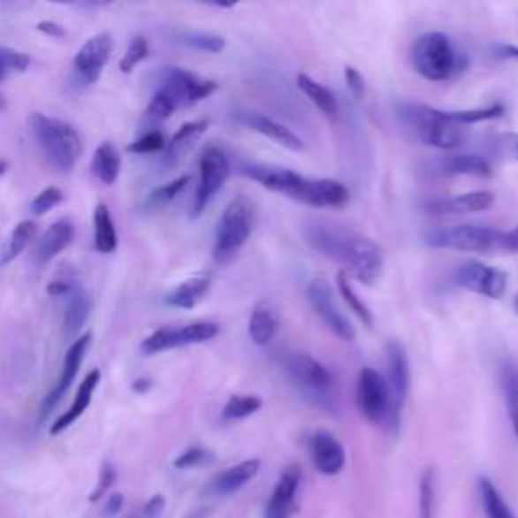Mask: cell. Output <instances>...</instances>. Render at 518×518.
Segmentation results:
<instances>
[{
	"label": "cell",
	"mask_w": 518,
	"mask_h": 518,
	"mask_svg": "<svg viewBox=\"0 0 518 518\" xmlns=\"http://www.w3.org/2000/svg\"><path fill=\"white\" fill-rule=\"evenodd\" d=\"M310 248L336 262H345L353 276L365 286L379 282L385 270V255L379 243L362 233L345 231L324 223H314L304 231Z\"/></svg>",
	"instance_id": "cell-1"
},
{
	"label": "cell",
	"mask_w": 518,
	"mask_h": 518,
	"mask_svg": "<svg viewBox=\"0 0 518 518\" xmlns=\"http://www.w3.org/2000/svg\"><path fill=\"white\" fill-rule=\"evenodd\" d=\"M240 172L268 191L284 194L296 202L318 209H336L347 205L351 199L348 188L332 179H310L292 168L276 164L243 163Z\"/></svg>",
	"instance_id": "cell-2"
},
{
	"label": "cell",
	"mask_w": 518,
	"mask_h": 518,
	"mask_svg": "<svg viewBox=\"0 0 518 518\" xmlns=\"http://www.w3.org/2000/svg\"><path fill=\"white\" fill-rule=\"evenodd\" d=\"M33 134L47 163L59 172H72L81 156V138L72 124L45 114H33Z\"/></svg>",
	"instance_id": "cell-3"
},
{
	"label": "cell",
	"mask_w": 518,
	"mask_h": 518,
	"mask_svg": "<svg viewBox=\"0 0 518 518\" xmlns=\"http://www.w3.org/2000/svg\"><path fill=\"white\" fill-rule=\"evenodd\" d=\"M255 205L249 197L240 194L223 211L215 231L213 259L217 263H227L233 259L254 233Z\"/></svg>",
	"instance_id": "cell-4"
},
{
	"label": "cell",
	"mask_w": 518,
	"mask_h": 518,
	"mask_svg": "<svg viewBox=\"0 0 518 518\" xmlns=\"http://www.w3.org/2000/svg\"><path fill=\"white\" fill-rule=\"evenodd\" d=\"M415 72L427 81H446L460 72L461 59L446 33L431 31L415 41L411 51Z\"/></svg>",
	"instance_id": "cell-5"
},
{
	"label": "cell",
	"mask_w": 518,
	"mask_h": 518,
	"mask_svg": "<svg viewBox=\"0 0 518 518\" xmlns=\"http://www.w3.org/2000/svg\"><path fill=\"white\" fill-rule=\"evenodd\" d=\"M401 116L417 138L433 149L453 150L466 142L464 126L446 120L442 110L423 106V103H403Z\"/></svg>",
	"instance_id": "cell-6"
},
{
	"label": "cell",
	"mask_w": 518,
	"mask_h": 518,
	"mask_svg": "<svg viewBox=\"0 0 518 518\" xmlns=\"http://www.w3.org/2000/svg\"><path fill=\"white\" fill-rule=\"evenodd\" d=\"M425 243L436 249L464 251V254H502L504 231L484 225L438 227L425 233Z\"/></svg>",
	"instance_id": "cell-7"
},
{
	"label": "cell",
	"mask_w": 518,
	"mask_h": 518,
	"mask_svg": "<svg viewBox=\"0 0 518 518\" xmlns=\"http://www.w3.org/2000/svg\"><path fill=\"white\" fill-rule=\"evenodd\" d=\"M356 408L367 422L375 425H399L391 403V391L385 377L373 367L361 369L356 379Z\"/></svg>",
	"instance_id": "cell-8"
},
{
	"label": "cell",
	"mask_w": 518,
	"mask_h": 518,
	"mask_svg": "<svg viewBox=\"0 0 518 518\" xmlns=\"http://www.w3.org/2000/svg\"><path fill=\"white\" fill-rule=\"evenodd\" d=\"M217 89H219V83L217 81L205 80V77L187 72V69L172 67L166 72L156 94L163 95L174 108V111H177L180 108H191L194 103L207 100Z\"/></svg>",
	"instance_id": "cell-9"
},
{
	"label": "cell",
	"mask_w": 518,
	"mask_h": 518,
	"mask_svg": "<svg viewBox=\"0 0 518 518\" xmlns=\"http://www.w3.org/2000/svg\"><path fill=\"white\" fill-rule=\"evenodd\" d=\"M306 298L310 302L312 310L318 314L320 320L324 322L328 331L339 336L340 340L345 342H354L356 340V328L345 312L336 306L332 284L328 282L326 278L316 276L308 282L306 288Z\"/></svg>",
	"instance_id": "cell-10"
},
{
	"label": "cell",
	"mask_w": 518,
	"mask_h": 518,
	"mask_svg": "<svg viewBox=\"0 0 518 518\" xmlns=\"http://www.w3.org/2000/svg\"><path fill=\"white\" fill-rule=\"evenodd\" d=\"M231 160L225 152L217 146H207L199 158V187L194 193L193 217H199L205 211L209 202L221 191L229 180Z\"/></svg>",
	"instance_id": "cell-11"
},
{
	"label": "cell",
	"mask_w": 518,
	"mask_h": 518,
	"mask_svg": "<svg viewBox=\"0 0 518 518\" xmlns=\"http://www.w3.org/2000/svg\"><path fill=\"white\" fill-rule=\"evenodd\" d=\"M284 369L290 379L302 387L306 393L312 395H328L334 389V375L332 370L322 365L312 354L293 351L288 353L284 359Z\"/></svg>",
	"instance_id": "cell-12"
},
{
	"label": "cell",
	"mask_w": 518,
	"mask_h": 518,
	"mask_svg": "<svg viewBox=\"0 0 518 518\" xmlns=\"http://www.w3.org/2000/svg\"><path fill=\"white\" fill-rule=\"evenodd\" d=\"M456 282L461 288L490 300H500L508 290V274L494 265L466 262L456 270Z\"/></svg>",
	"instance_id": "cell-13"
},
{
	"label": "cell",
	"mask_w": 518,
	"mask_h": 518,
	"mask_svg": "<svg viewBox=\"0 0 518 518\" xmlns=\"http://www.w3.org/2000/svg\"><path fill=\"white\" fill-rule=\"evenodd\" d=\"M385 354H387V377H385V381H387L389 385L391 403H393V413H395V419L399 422V417H401V409L405 401H408L409 387H411L409 359L403 345L397 340L387 342Z\"/></svg>",
	"instance_id": "cell-14"
},
{
	"label": "cell",
	"mask_w": 518,
	"mask_h": 518,
	"mask_svg": "<svg viewBox=\"0 0 518 518\" xmlns=\"http://www.w3.org/2000/svg\"><path fill=\"white\" fill-rule=\"evenodd\" d=\"M233 118L241 126H245V128H249L251 132H255V134L271 140V142H276L286 150H292V152L304 150V140L300 138L296 132L290 130L286 124L274 120V118L262 114V111L237 110Z\"/></svg>",
	"instance_id": "cell-15"
},
{
	"label": "cell",
	"mask_w": 518,
	"mask_h": 518,
	"mask_svg": "<svg viewBox=\"0 0 518 518\" xmlns=\"http://www.w3.org/2000/svg\"><path fill=\"white\" fill-rule=\"evenodd\" d=\"M89 345H92V332H86L72 342V347L67 348L65 359H63V369H61V377L55 387L49 391V395L45 397L43 408H41V419H45L49 413H51L55 408H57L59 401L72 387V383L75 381L77 373H80L83 356H86Z\"/></svg>",
	"instance_id": "cell-16"
},
{
	"label": "cell",
	"mask_w": 518,
	"mask_h": 518,
	"mask_svg": "<svg viewBox=\"0 0 518 518\" xmlns=\"http://www.w3.org/2000/svg\"><path fill=\"white\" fill-rule=\"evenodd\" d=\"M114 51V39L108 33H100L86 41L77 55L73 57V69L75 75L80 77L83 83H94L100 80V75L106 67V63L111 57Z\"/></svg>",
	"instance_id": "cell-17"
},
{
	"label": "cell",
	"mask_w": 518,
	"mask_h": 518,
	"mask_svg": "<svg viewBox=\"0 0 518 518\" xmlns=\"http://www.w3.org/2000/svg\"><path fill=\"white\" fill-rule=\"evenodd\" d=\"M302 480V472L298 466H288L279 474L274 490H271L270 502L265 507L263 518H293L298 513V488Z\"/></svg>",
	"instance_id": "cell-18"
},
{
	"label": "cell",
	"mask_w": 518,
	"mask_h": 518,
	"mask_svg": "<svg viewBox=\"0 0 518 518\" xmlns=\"http://www.w3.org/2000/svg\"><path fill=\"white\" fill-rule=\"evenodd\" d=\"M310 458L314 468L324 476H336L347 464V452L331 431H316L310 438Z\"/></svg>",
	"instance_id": "cell-19"
},
{
	"label": "cell",
	"mask_w": 518,
	"mask_h": 518,
	"mask_svg": "<svg viewBox=\"0 0 518 518\" xmlns=\"http://www.w3.org/2000/svg\"><path fill=\"white\" fill-rule=\"evenodd\" d=\"M494 205V193L490 191H472L464 194H453L447 199L430 201L425 209L430 213H442V215H470L482 213Z\"/></svg>",
	"instance_id": "cell-20"
},
{
	"label": "cell",
	"mask_w": 518,
	"mask_h": 518,
	"mask_svg": "<svg viewBox=\"0 0 518 518\" xmlns=\"http://www.w3.org/2000/svg\"><path fill=\"white\" fill-rule=\"evenodd\" d=\"M75 240V225L72 219H59L49 227L34 248V259L37 263H49L55 255L65 251L72 241Z\"/></svg>",
	"instance_id": "cell-21"
},
{
	"label": "cell",
	"mask_w": 518,
	"mask_h": 518,
	"mask_svg": "<svg viewBox=\"0 0 518 518\" xmlns=\"http://www.w3.org/2000/svg\"><path fill=\"white\" fill-rule=\"evenodd\" d=\"M209 128V120H194L187 122L179 128L177 134L166 142V149L163 152V163L166 168L177 166L188 152L193 150V146L199 142V138L205 134Z\"/></svg>",
	"instance_id": "cell-22"
},
{
	"label": "cell",
	"mask_w": 518,
	"mask_h": 518,
	"mask_svg": "<svg viewBox=\"0 0 518 518\" xmlns=\"http://www.w3.org/2000/svg\"><path fill=\"white\" fill-rule=\"evenodd\" d=\"M259 468H262V461H259L257 458L243 460L241 464L231 466L221 474H217L211 480V484H209V490L219 496H229V494L240 492L245 484H249V482L259 474Z\"/></svg>",
	"instance_id": "cell-23"
},
{
	"label": "cell",
	"mask_w": 518,
	"mask_h": 518,
	"mask_svg": "<svg viewBox=\"0 0 518 518\" xmlns=\"http://www.w3.org/2000/svg\"><path fill=\"white\" fill-rule=\"evenodd\" d=\"M100 381H102V370L95 369V370H92V373L86 375V379L81 381L80 389H77V395L73 399L72 408H69L67 413H63V415L57 419V422L53 423V427H51L53 436H59L61 431H65L69 425H73L77 422V419H80L83 415V413L88 411L89 403H92V397H94V393H95V389H97V385H100Z\"/></svg>",
	"instance_id": "cell-24"
},
{
	"label": "cell",
	"mask_w": 518,
	"mask_h": 518,
	"mask_svg": "<svg viewBox=\"0 0 518 518\" xmlns=\"http://www.w3.org/2000/svg\"><path fill=\"white\" fill-rule=\"evenodd\" d=\"M279 328V314L270 302H259L251 312L248 334L254 345L268 347L276 339Z\"/></svg>",
	"instance_id": "cell-25"
},
{
	"label": "cell",
	"mask_w": 518,
	"mask_h": 518,
	"mask_svg": "<svg viewBox=\"0 0 518 518\" xmlns=\"http://www.w3.org/2000/svg\"><path fill=\"white\" fill-rule=\"evenodd\" d=\"M211 290V276L209 274H199L188 278L187 282L177 286L171 293H168L164 302L174 308H183V310H191V308L197 306L202 298L207 296V292Z\"/></svg>",
	"instance_id": "cell-26"
},
{
	"label": "cell",
	"mask_w": 518,
	"mask_h": 518,
	"mask_svg": "<svg viewBox=\"0 0 518 518\" xmlns=\"http://www.w3.org/2000/svg\"><path fill=\"white\" fill-rule=\"evenodd\" d=\"M296 83L300 92H302L308 100L316 106V110L322 116L328 118V120H336V118H339V100H336V95L331 92V89L322 86L320 81L312 80V77L306 73H300L296 77Z\"/></svg>",
	"instance_id": "cell-27"
},
{
	"label": "cell",
	"mask_w": 518,
	"mask_h": 518,
	"mask_svg": "<svg viewBox=\"0 0 518 518\" xmlns=\"http://www.w3.org/2000/svg\"><path fill=\"white\" fill-rule=\"evenodd\" d=\"M122 156L111 142H102L97 146L92 158V172L100 183L111 187L120 177Z\"/></svg>",
	"instance_id": "cell-28"
},
{
	"label": "cell",
	"mask_w": 518,
	"mask_h": 518,
	"mask_svg": "<svg viewBox=\"0 0 518 518\" xmlns=\"http://www.w3.org/2000/svg\"><path fill=\"white\" fill-rule=\"evenodd\" d=\"M94 248L97 254H114L118 248V231L106 202H97L94 211Z\"/></svg>",
	"instance_id": "cell-29"
},
{
	"label": "cell",
	"mask_w": 518,
	"mask_h": 518,
	"mask_svg": "<svg viewBox=\"0 0 518 518\" xmlns=\"http://www.w3.org/2000/svg\"><path fill=\"white\" fill-rule=\"evenodd\" d=\"M92 312V302H89L88 293L81 288L73 292L67 300L65 312H63V334L65 339H75L81 332L83 324H86Z\"/></svg>",
	"instance_id": "cell-30"
},
{
	"label": "cell",
	"mask_w": 518,
	"mask_h": 518,
	"mask_svg": "<svg viewBox=\"0 0 518 518\" xmlns=\"http://www.w3.org/2000/svg\"><path fill=\"white\" fill-rule=\"evenodd\" d=\"M444 171L450 174H468V177L490 179L494 168L488 158L480 154H453L444 160Z\"/></svg>",
	"instance_id": "cell-31"
},
{
	"label": "cell",
	"mask_w": 518,
	"mask_h": 518,
	"mask_svg": "<svg viewBox=\"0 0 518 518\" xmlns=\"http://www.w3.org/2000/svg\"><path fill=\"white\" fill-rule=\"evenodd\" d=\"M500 381H502L504 397H507L510 422H513V427L518 438V362L516 361L507 359L502 362Z\"/></svg>",
	"instance_id": "cell-32"
},
{
	"label": "cell",
	"mask_w": 518,
	"mask_h": 518,
	"mask_svg": "<svg viewBox=\"0 0 518 518\" xmlns=\"http://www.w3.org/2000/svg\"><path fill=\"white\" fill-rule=\"evenodd\" d=\"M336 288H339V293L342 296V300H345L348 310H351L367 328H373V324H375L373 312H370L369 306L359 298V293L353 290L351 279H348L347 271H340V274L336 276Z\"/></svg>",
	"instance_id": "cell-33"
},
{
	"label": "cell",
	"mask_w": 518,
	"mask_h": 518,
	"mask_svg": "<svg viewBox=\"0 0 518 518\" xmlns=\"http://www.w3.org/2000/svg\"><path fill=\"white\" fill-rule=\"evenodd\" d=\"M217 334H219V326H217L215 322L201 320V322H191V324L177 328L174 339H177V348H183V347L202 345V342L213 340Z\"/></svg>",
	"instance_id": "cell-34"
},
{
	"label": "cell",
	"mask_w": 518,
	"mask_h": 518,
	"mask_svg": "<svg viewBox=\"0 0 518 518\" xmlns=\"http://www.w3.org/2000/svg\"><path fill=\"white\" fill-rule=\"evenodd\" d=\"M262 397L257 395H233L229 397V401L225 403V408L221 411V417L225 422H240V419L251 417L254 413L262 409Z\"/></svg>",
	"instance_id": "cell-35"
},
{
	"label": "cell",
	"mask_w": 518,
	"mask_h": 518,
	"mask_svg": "<svg viewBox=\"0 0 518 518\" xmlns=\"http://www.w3.org/2000/svg\"><path fill=\"white\" fill-rule=\"evenodd\" d=\"M179 43H183L188 49H194V51L202 53H221L225 49L227 41L221 37V34L213 33H201V31H183L177 34Z\"/></svg>",
	"instance_id": "cell-36"
},
{
	"label": "cell",
	"mask_w": 518,
	"mask_h": 518,
	"mask_svg": "<svg viewBox=\"0 0 518 518\" xmlns=\"http://www.w3.org/2000/svg\"><path fill=\"white\" fill-rule=\"evenodd\" d=\"M34 233H37V225L33 221H20L19 225L12 229L9 245H6L3 263H11L12 259H17L23 251L29 248L31 241L34 240Z\"/></svg>",
	"instance_id": "cell-37"
},
{
	"label": "cell",
	"mask_w": 518,
	"mask_h": 518,
	"mask_svg": "<svg viewBox=\"0 0 518 518\" xmlns=\"http://www.w3.org/2000/svg\"><path fill=\"white\" fill-rule=\"evenodd\" d=\"M480 496L488 518H516L513 510L508 508V504L504 502L499 490H496V486L488 478L480 480Z\"/></svg>",
	"instance_id": "cell-38"
},
{
	"label": "cell",
	"mask_w": 518,
	"mask_h": 518,
	"mask_svg": "<svg viewBox=\"0 0 518 518\" xmlns=\"http://www.w3.org/2000/svg\"><path fill=\"white\" fill-rule=\"evenodd\" d=\"M490 152L500 163H518V134L516 132H500L490 136Z\"/></svg>",
	"instance_id": "cell-39"
},
{
	"label": "cell",
	"mask_w": 518,
	"mask_h": 518,
	"mask_svg": "<svg viewBox=\"0 0 518 518\" xmlns=\"http://www.w3.org/2000/svg\"><path fill=\"white\" fill-rule=\"evenodd\" d=\"M174 332H177V328L174 326L158 328V331H154L150 336H146L140 348H142L144 354H158L164 351H172V348H177Z\"/></svg>",
	"instance_id": "cell-40"
},
{
	"label": "cell",
	"mask_w": 518,
	"mask_h": 518,
	"mask_svg": "<svg viewBox=\"0 0 518 518\" xmlns=\"http://www.w3.org/2000/svg\"><path fill=\"white\" fill-rule=\"evenodd\" d=\"M436 508V472L427 468L419 484V518H433Z\"/></svg>",
	"instance_id": "cell-41"
},
{
	"label": "cell",
	"mask_w": 518,
	"mask_h": 518,
	"mask_svg": "<svg viewBox=\"0 0 518 518\" xmlns=\"http://www.w3.org/2000/svg\"><path fill=\"white\" fill-rule=\"evenodd\" d=\"M191 183V177L185 174V177H179L166 183L163 187L154 188V191L149 194V201H146V207H163L166 202H171L179 197L180 193L185 191V187Z\"/></svg>",
	"instance_id": "cell-42"
},
{
	"label": "cell",
	"mask_w": 518,
	"mask_h": 518,
	"mask_svg": "<svg viewBox=\"0 0 518 518\" xmlns=\"http://www.w3.org/2000/svg\"><path fill=\"white\" fill-rule=\"evenodd\" d=\"M150 55V45L149 39L142 37V34H136L132 39V43L126 49L124 57L120 61V72L122 73H132L138 67V63H142Z\"/></svg>",
	"instance_id": "cell-43"
},
{
	"label": "cell",
	"mask_w": 518,
	"mask_h": 518,
	"mask_svg": "<svg viewBox=\"0 0 518 518\" xmlns=\"http://www.w3.org/2000/svg\"><path fill=\"white\" fill-rule=\"evenodd\" d=\"M213 460L215 453L211 450H207V447L202 446H193L174 460V468H179V470H193V468L209 466Z\"/></svg>",
	"instance_id": "cell-44"
},
{
	"label": "cell",
	"mask_w": 518,
	"mask_h": 518,
	"mask_svg": "<svg viewBox=\"0 0 518 518\" xmlns=\"http://www.w3.org/2000/svg\"><path fill=\"white\" fill-rule=\"evenodd\" d=\"M63 199H65V194H63L61 188H57V187H47V188H43V191H41L37 194V197L33 199L31 211H33V215L43 217L49 211H53V209L57 207V205H61Z\"/></svg>",
	"instance_id": "cell-45"
},
{
	"label": "cell",
	"mask_w": 518,
	"mask_h": 518,
	"mask_svg": "<svg viewBox=\"0 0 518 518\" xmlns=\"http://www.w3.org/2000/svg\"><path fill=\"white\" fill-rule=\"evenodd\" d=\"M166 149V140L164 134L158 130H150L146 132L144 136H140L136 142H132L128 146V152L132 154H152V152H164Z\"/></svg>",
	"instance_id": "cell-46"
},
{
	"label": "cell",
	"mask_w": 518,
	"mask_h": 518,
	"mask_svg": "<svg viewBox=\"0 0 518 518\" xmlns=\"http://www.w3.org/2000/svg\"><path fill=\"white\" fill-rule=\"evenodd\" d=\"M0 65H3L6 72H27L31 67V57L25 53L12 51V49L0 47Z\"/></svg>",
	"instance_id": "cell-47"
},
{
	"label": "cell",
	"mask_w": 518,
	"mask_h": 518,
	"mask_svg": "<svg viewBox=\"0 0 518 518\" xmlns=\"http://www.w3.org/2000/svg\"><path fill=\"white\" fill-rule=\"evenodd\" d=\"M114 482H116V468L111 466L110 461H103L102 472H100V484H97V488L94 490L92 496H89V500H92V502L100 500L102 496L106 494L111 486H114Z\"/></svg>",
	"instance_id": "cell-48"
},
{
	"label": "cell",
	"mask_w": 518,
	"mask_h": 518,
	"mask_svg": "<svg viewBox=\"0 0 518 518\" xmlns=\"http://www.w3.org/2000/svg\"><path fill=\"white\" fill-rule=\"evenodd\" d=\"M345 81H347L348 92L353 94L354 100H362V97H365V94H367L365 77L356 72L354 67H345Z\"/></svg>",
	"instance_id": "cell-49"
},
{
	"label": "cell",
	"mask_w": 518,
	"mask_h": 518,
	"mask_svg": "<svg viewBox=\"0 0 518 518\" xmlns=\"http://www.w3.org/2000/svg\"><path fill=\"white\" fill-rule=\"evenodd\" d=\"M77 290H80V286H77V282L72 278H55L53 282L47 286V292L51 293V296H72Z\"/></svg>",
	"instance_id": "cell-50"
},
{
	"label": "cell",
	"mask_w": 518,
	"mask_h": 518,
	"mask_svg": "<svg viewBox=\"0 0 518 518\" xmlns=\"http://www.w3.org/2000/svg\"><path fill=\"white\" fill-rule=\"evenodd\" d=\"M490 53L502 61H518V45L513 43H494L490 47Z\"/></svg>",
	"instance_id": "cell-51"
},
{
	"label": "cell",
	"mask_w": 518,
	"mask_h": 518,
	"mask_svg": "<svg viewBox=\"0 0 518 518\" xmlns=\"http://www.w3.org/2000/svg\"><path fill=\"white\" fill-rule=\"evenodd\" d=\"M164 504H166V500H164L163 494H154L152 499L144 504L142 518H158L160 514H163Z\"/></svg>",
	"instance_id": "cell-52"
},
{
	"label": "cell",
	"mask_w": 518,
	"mask_h": 518,
	"mask_svg": "<svg viewBox=\"0 0 518 518\" xmlns=\"http://www.w3.org/2000/svg\"><path fill=\"white\" fill-rule=\"evenodd\" d=\"M37 31H41L43 34H49V37H53V39H65L67 37V31L63 29L61 25L53 23V20H41V23H37Z\"/></svg>",
	"instance_id": "cell-53"
},
{
	"label": "cell",
	"mask_w": 518,
	"mask_h": 518,
	"mask_svg": "<svg viewBox=\"0 0 518 518\" xmlns=\"http://www.w3.org/2000/svg\"><path fill=\"white\" fill-rule=\"evenodd\" d=\"M122 504H124V496L122 494H111L108 499V502L103 504L102 516L103 518H114L122 510Z\"/></svg>",
	"instance_id": "cell-54"
},
{
	"label": "cell",
	"mask_w": 518,
	"mask_h": 518,
	"mask_svg": "<svg viewBox=\"0 0 518 518\" xmlns=\"http://www.w3.org/2000/svg\"><path fill=\"white\" fill-rule=\"evenodd\" d=\"M502 254H510V255L518 254V225L513 227L510 231H504Z\"/></svg>",
	"instance_id": "cell-55"
},
{
	"label": "cell",
	"mask_w": 518,
	"mask_h": 518,
	"mask_svg": "<svg viewBox=\"0 0 518 518\" xmlns=\"http://www.w3.org/2000/svg\"><path fill=\"white\" fill-rule=\"evenodd\" d=\"M152 387V379H146V377H140L134 383H132V389H134V393H146V391H150Z\"/></svg>",
	"instance_id": "cell-56"
},
{
	"label": "cell",
	"mask_w": 518,
	"mask_h": 518,
	"mask_svg": "<svg viewBox=\"0 0 518 518\" xmlns=\"http://www.w3.org/2000/svg\"><path fill=\"white\" fill-rule=\"evenodd\" d=\"M6 171H9V160L0 158V177H3V174H6Z\"/></svg>",
	"instance_id": "cell-57"
},
{
	"label": "cell",
	"mask_w": 518,
	"mask_h": 518,
	"mask_svg": "<svg viewBox=\"0 0 518 518\" xmlns=\"http://www.w3.org/2000/svg\"><path fill=\"white\" fill-rule=\"evenodd\" d=\"M205 516H207V508H205V513H191L187 518H205Z\"/></svg>",
	"instance_id": "cell-58"
},
{
	"label": "cell",
	"mask_w": 518,
	"mask_h": 518,
	"mask_svg": "<svg viewBox=\"0 0 518 518\" xmlns=\"http://www.w3.org/2000/svg\"><path fill=\"white\" fill-rule=\"evenodd\" d=\"M6 77H9V72H6V69L3 65H0V81H4Z\"/></svg>",
	"instance_id": "cell-59"
},
{
	"label": "cell",
	"mask_w": 518,
	"mask_h": 518,
	"mask_svg": "<svg viewBox=\"0 0 518 518\" xmlns=\"http://www.w3.org/2000/svg\"><path fill=\"white\" fill-rule=\"evenodd\" d=\"M6 108V102H4V97L0 95V110H4Z\"/></svg>",
	"instance_id": "cell-60"
},
{
	"label": "cell",
	"mask_w": 518,
	"mask_h": 518,
	"mask_svg": "<svg viewBox=\"0 0 518 518\" xmlns=\"http://www.w3.org/2000/svg\"><path fill=\"white\" fill-rule=\"evenodd\" d=\"M514 312L518 314V293L514 296Z\"/></svg>",
	"instance_id": "cell-61"
}]
</instances>
